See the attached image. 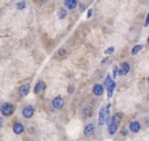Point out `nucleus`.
Here are the masks:
<instances>
[{
  "label": "nucleus",
  "mask_w": 149,
  "mask_h": 141,
  "mask_svg": "<svg viewBox=\"0 0 149 141\" xmlns=\"http://www.w3.org/2000/svg\"><path fill=\"white\" fill-rule=\"evenodd\" d=\"M122 118H123V114H122V113H116V114H114V115L111 116V122L118 124L119 122L122 120Z\"/></svg>",
  "instance_id": "15"
},
{
  "label": "nucleus",
  "mask_w": 149,
  "mask_h": 141,
  "mask_svg": "<svg viewBox=\"0 0 149 141\" xmlns=\"http://www.w3.org/2000/svg\"><path fill=\"white\" fill-rule=\"evenodd\" d=\"M94 132H95V127L93 123H89L85 126V128H84V136L85 137H92L93 135H94Z\"/></svg>",
  "instance_id": "4"
},
{
  "label": "nucleus",
  "mask_w": 149,
  "mask_h": 141,
  "mask_svg": "<svg viewBox=\"0 0 149 141\" xmlns=\"http://www.w3.org/2000/svg\"><path fill=\"white\" fill-rule=\"evenodd\" d=\"M148 84H149V77H148Z\"/></svg>",
  "instance_id": "33"
},
{
  "label": "nucleus",
  "mask_w": 149,
  "mask_h": 141,
  "mask_svg": "<svg viewBox=\"0 0 149 141\" xmlns=\"http://www.w3.org/2000/svg\"><path fill=\"white\" fill-rule=\"evenodd\" d=\"M120 133L123 135V136H126V135H127V128H123V129H122V131H120Z\"/></svg>",
  "instance_id": "28"
},
{
  "label": "nucleus",
  "mask_w": 149,
  "mask_h": 141,
  "mask_svg": "<svg viewBox=\"0 0 149 141\" xmlns=\"http://www.w3.org/2000/svg\"><path fill=\"white\" fill-rule=\"evenodd\" d=\"M107 129H109V135H115L116 131H118V124L111 122V123L107 126Z\"/></svg>",
  "instance_id": "14"
},
{
  "label": "nucleus",
  "mask_w": 149,
  "mask_h": 141,
  "mask_svg": "<svg viewBox=\"0 0 149 141\" xmlns=\"http://www.w3.org/2000/svg\"><path fill=\"white\" fill-rule=\"evenodd\" d=\"M114 51H115V49H114V47H113V46H111V47H109V49H106L105 54H106V55H110V54H113V52H114Z\"/></svg>",
  "instance_id": "21"
},
{
  "label": "nucleus",
  "mask_w": 149,
  "mask_h": 141,
  "mask_svg": "<svg viewBox=\"0 0 149 141\" xmlns=\"http://www.w3.org/2000/svg\"><path fill=\"white\" fill-rule=\"evenodd\" d=\"M12 129H13V132H15L16 135H21L24 131H25V127H24L22 123H20V122H16V123L12 126Z\"/></svg>",
  "instance_id": "9"
},
{
  "label": "nucleus",
  "mask_w": 149,
  "mask_h": 141,
  "mask_svg": "<svg viewBox=\"0 0 149 141\" xmlns=\"http://www.w3.org/2000/svg\"><path fill=\"white\" fill-rule=\"evenodd\" d=\"M141 50H143V44H136V46H134V49H132L131 54H132V55H136L137 52H140Z\"/></svg>",
  "instance_id": "18"
},
{
  "label": "nucleus",
  "mask_w": 149,
  "mask_h": 141,
  "mask_svg": "<svg viewBox=\"0 0 149 141\" xmlns=\"http://www.w3.org/2000/svg\"><path fill=\"white\" fill-rule=\"evenodd\" d=\"M92 15H93V9H92V8H90V9H88V15H86V17L89 18Z\"/></svg>",
  "instance_id": "27"
},
{
  "label": "nucleus",
  "mask_w": 149,
  "mask_h": 141,
  "mask_svg": "<svg viewBox=\"0 0 149 141\" xmlns=\"http://www.w3.org/2000/svg\"><path fill=\"white\" fill-rule=\"evenodd\" d=\"M103 92H105V86L101 84H95L94 86H93V94L97 95V97H100V95L103 94Z\"/></svg>",
  "instance_id": "11"
},
{
  "label": "nucleus",
  "mask_w": 149,
  "mask_h": 141,
  "mask_svg": "<svg viewBox=\"0 0 149 141\" xmlns=\"http://www.w3.org/2000/svg\"><path fill=\"white\" fill-rule=\"evenodd\" d=\"M115 86L116 85H115V82L114 81H111V84L107 86V97L109 98L113 97V93H114V90H115Z\"/></svg>",
  "instance_id": "16"
},
{
  "label": "nucleus",
  "mask_w": 149,
  "mask_h": 141,
  "mask_svg": "<svg viewBox=\"0 0 149 141\" xmlns=\"http://www.w3.org/2000/svg\"><path fill=\"white\" fill-rule=\"evenodd\" d=\"M16 7H17V9H24V8L26 7V3L25 1H18Z\"/></svg>",
  "instance_id": "20"
},
{
  "label": "nucleus",
  "mask_w": 149,
  "mask_h": 141,
  "mask_svg": "<svg viewBox=\"0 0 149 141\" xmlns=\"http://www.w3.org/2000/svg\"><path fill=\"white\" fill-rule=\"evenodd\" d=\"M52 107H54L55 110H60V108H63L64 107V98H63L62 95L55 97L54 99H52Z\"/></svg>",
  "instance_id": "2"
},
{
  "label": "nucleus",
  "mask_w": 149,
  "mask_h": 141,
  "mask_svg": "<svg viewBox=\"0 0 149 141\" xmlns=\"http://www.w3.org/2000/svg\"><path fill=\"white\" fill-rule=\"evenodd\" d=\"M81 116L82 118H90V116H93L92 106H85V107L81 110Z\"/></svg>",
  "instance_id": "13"
},
{
  "label": "nucleus",
  "mask_w": 149,
  "mask_h": 141,
  "mask_svg": "<svg viewBox=\"0 0 149 141\" xmlns=\"http://www.w3.org/2000/svg\"><path fill=\"white\" fill-rule=\"evenodd\" d=\"M45 89H46V84L43 81H38L36 84V88H34V93L36 94H41V93L45 92Z\"/></svg>",
  "instance_id": "12"
},
{
  "label": "nucleus",
  "mask_w": 149,
  "mask_h": 141,
  "mask_svg": "<svg viewBox=\"0 0 149 141\" xmlns=\"http://www.w3.org/2000/svg\"><path fill=\"white\" fill-rule=\"evenodd\" d=\"M128 129L131 132H134V133H137V132L141 129V124H140V122H137V120H132L128 126Z\"/></svg>",
  "instance_id": "6"
},
{
  "label": "nucleus",
  "mask_w": 149,
  "mask_h": 141,
  "mask_svg": "<svg viewBox=\"0 0 149 141\" xmlns=\"http://www.w3.org/2000/svg\"><path fill=\"white\" fill-rule=\"evenodd\" d=\"M147 127H149V118H147Z\"/></svg>",
  "instance_id": "30"
},
{
  "label": "nucleus",
  "mask_w": 149,
  "mask_h": 141,
  "mask_svg": "<svg viewBox=\"0 0 149 141\" xmlns=\"http://www.w3.org/2000/svg\"><path fill=\"white\" fill-rule=\"evenodd\" d=\"M41 1H42V3H46V1H47V0H41Z\"/></svg>",
  "instance_id": "31"
},
{
  "label": "nucleus",
  "mask_w": 149,
  "mask_h": 141,
  "mask_svg": "<svg viewBox=\"0 0 149 141\" xmlns=\"http://www.w3.org/2000/svg\"><path fill=\"white\" fill-rule=\"evenodd\" d=\"M73 93H74V86L71 85V86L68 88V94H73Z\"/></svg>",
  "instance_id": "24"
},
{
  "label": "nucleus",
  "mask_w": 149,
  "mask_h": 141,
  "mask_svg": "<svg viewBox=\"0 0 149 141\" xmlns=\"http://www.w3.org/2000/svg\"><path fill=\"white\" fill-rule=\"evenodd\" d=\"M79 8H80V10H81V12H84V10L86 9V8H85V5L82 4V3H81V4H79Z\"/></svg>",
  "instance_id": "26"
},
{
  "label": "nucleus",
  "mask_w": 149,
  "mask_h": 141,
  "mask_svg": "<svg viewBox=\"0 0 149 141\" xmlns=\"http://www.w3.org/2000/svg\"><path fill=\"white\" fill-rule=\"evenodd\" d=\"M144 26H149V13L147 15V18H145V22H144Z\"/></svg>",
  "instance_id": "25"
},
{
  "label": "nucleus",
  "mask_w": 149,
  "mask_h": 141,
  "mask_svg": "<svg viewBox=\"0 0 149 141\" xmlns=\"http://www.w3.org/2000/svg\"><path fill=\"white\" fill-rule=\"evenodd\" d=\"M79 5L77 0H64V7L67 10H73L76 9V7Z\"/></svg>",
  "instance_id": "10"
},
{
  "label": "nucleus",
  "mask_w": 149,
  "mask_h": 141,
  "mask_svg": "<svg viewBox=\"0 0 149 141\" xmlns=\"http://www.w3.org/2000/svg\"><path fill=\"white\" fill-rule=\"evenodd\" d=\"M34 115V107L33 106H25V107L22 108V116L25 119H30L31 116Z\"/></svg>",
  "instance_id": "5"
},
{
  "label": "nucleus",
  "mask_w": 149,
  "mask_h": 141,
  "mask_svg": "<svg viewBox=\"0 0 149 141\" xmlns=\"http://www.w3.org/2000/svg\"><path fill=\"white\" fill-rule=\"evenodd\" d=\"M111 81H113V77L110 76V74H107V77H106V80H105V82H103V86L105 88H107L109 85L111 84Z\"/></svg>",
  "instance_id": "19"
},
{
  "label": "nucleus",
  "mask_w": 149,
  "mask_h": 141,
  "mask_svg": "<svg viewBox=\"0 0 149 141\" xmlns=\"http://www.w3.org/2000/svg\"><path fill=\"white\" fill-rule=\"evenodd\" d=\"M29 92H30V84H24L18 88V94L21 97H26L29 94Z\"/></svg>",
  "instance_id": "7"
},
{
  "label": "nucleus",
  "mask_w": 149,
  "mask_h": 141,
  "mask_svg": "<svg viewBox=\"0 0 149 141\" xmlns=\"http://www.w3.org/2000/svg\"><path fill=\"white\" fill-rule=\"evenodd\" d=\"M147 42H148V46H149V37H148V39H147Z\"/></svg>",
  "instance_id": "32"
},
{
  "label": "nucleus",
  "mask_w": 149,
  "mask_h": 141,
  "mask_svg": "<svg viewBox=\"0 0 149 141\" xmlns=\"http://www.w3.org/2000/svg\"><path fill=\"white\" fill-rule=\"evenodd\" d=\"M3 127V118H0V128Z\"/></svg>",
  "instance_id": "29"
},
{
  "label": "nucleus",
  "mask_w": 149,
  "mask_h": 141,
  "mask_svg": "<svg viewBox=\"0 0 149 141\" xmlns=\"http://www.w3.org/2000/svg\"><path fill=\"white\" fill-rule=\"evenodd\" d=\"M15 111V106L9 102H4L1 106H0V113H1L3 116H10Z\"/></svg>",
  "instance_id": "1"
},
{
  "label": "nucleus",
  "mask_w": 149,
  "mask_h": 141,
  "mask_svg": "<svg viewBox=\"0 0 149 141\" xmlns=\"http://www.w3.org/2000/svg\"><path fill=\"white\" fill-rule=\"evenodd\" d=\"M65 54H67V51H65L64 49H60L59 51H58V55H59V56H64Z\"/></svg>",
  "instance_id": "23"
},
{
  "label": "nucleus",
  "mask_w": 149,
  "mask_h": 141,
  "mask_svg": "<svg viewBox=\"0 0 149 141\" xmlns=\"http://www.w3.org/2000/svg\"><path fill=\"white\" fill-rule=\"evenodd\" d=\"M106 119H107V114H106V106L102 107L100 110V115H98V126L102 127L106 123Z\"/></svg>",
  "instance_id": "3"
},
{
  "label": "nucleus",
  "mask_w": 149,
  "mask_h": 141,
  "mask_svg": "<svg viewBox=\"0 0 149 141\" xmlns=\"http://www.w3.org/2000/svg\"><path fill=\"white\" fill-rule=\"evenodd\" d=\"M58 17L59 20H64L67 17V9H59L58 10Z\"/></svg>",
  "instance_id": "17"
},
{
  "label": "nucleus",
  "mask_w": 149,
  "mask_h": 141,
  "mask_svg": "<svg viewBox=\"0 0 149 141\" xmlns=\"http://www.w3.org/2000/svg\"><path fill=\"white\" fill-rule=\"evenodd\" d=\"M130 69H131V67H130V64L127 62L122 63L120 67H119V76H126V74H128Z\"/></svg>",
  "instance_id": "8"
},
{
  "label": "nucleus",
  "mask_w": 149,
  "mask_h": 141,
  "mask_svg": "<svg viewBox=\"0 0 149 141\" xmlns=\"http://www.w3.org/2000/svg\"><path fill=\"white\" fill-rule=\"evenodd\" d=\"M119 74V67H114V71H113V77H116Z\"/></svg>",
  "instance_id": "22"
}]
</instances>
